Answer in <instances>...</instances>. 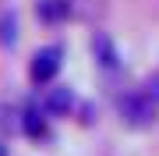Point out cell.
<instances>
[{
  "mask_svg": "<svg viewBox=\"0 0 159 156\" xmlns=\"http://www.w3.org/2000/svg\"><path fill=\"white\" fill-rule=\"evenodd\" d=\"M159 114V99H152V92H127L120 99V117L131 128H148Z\"/></svg>",
  "mask_w": 159,
  "mask_h": 156,
  "instance_id": "obj_1",
  "label": "cell"
},
{
  "mask_svg": "<svg viewBox=\"0 0 159 156\" xmlns=\"http://www.w3.org/2000/svg\"><path fill=\"white\" fill-rule=\"evenodd\" d=\"M60 71V46H43L32 57V78L35 82H50Z\"/></svg>",
  "mask_w": 159,
  "mask_h": 156,
  "instance_id": "obj_2",
  "label": "cell"
},
{
  "mask_svg": "<svg viewBox=\"0 0 159 156\" xmlns=\"http://www.w3.org/2000/svg\"><path fill=\"white\" fill-rule=\"evenodd\" d=\"M71 14V4L67 0H39V18L43 21H60V18Z\"/></svg>",
  "mask_w": 159,
  "mask_h": 156,
  "instance_id": "obj_3",
  "label": "cell"
},
{
  "mask_svg": "<svg viewBox=\"0 0 159 156\" xmlns=\"http://www.w3.org/2000/svg\"><path fill=\"white\" fill-rule=\"evenodd\" d=\"M71 103H74L71 89H50V96H46V110L50 114H67Z\"/></svg>",
  "mask_w": 159,
  "mask_h": 156,
  "instance_id": "obj_4",
  "label": "cell"
},
{
  "mask_svg": "<svg viewBox=\"0 0 159 156\" xmlns=\"http://www.w3.org/2000/svg\"><path fill=\"white\" fill-rule=\"evenodd\" d=\"M25 131H29L32 139H43V135H46V121L35 114V110H29V114H25Z\"/></svg>",
  "mask_w": 159,
  "mask_h": 156,
  "instance_id": "obj_5",
  "label": "cell"
},
{
  "mask_svg": "<svg viewBox=\"0 0 159 156\" xmlns=\"http://www.w3.org/2000/svg\"><path fill=\"white\" fill-rule=\"evenodd\" d=\"M92 46H96V50L102 53V64H106V68H113V64H117V53H113V46H110V43L102 39V35H96V43H92Z\"/></svg>",
  "mask_w": 159,
  "mask_h": 156,
  "instance_id": "obj_6",
  "label": "cell"
},
{
  "mask_svg": "<svg viewBox=\"0 0 159 156\" xmlns=\"http://www.w3.org/2000/svg\"><path fill=\"white\" fill-rule=\"evenodd\" d=\"M0 43H14V18L0 21Z\"/></svg>",
  "mask_w": 159,
  "mask_h": 156,
  "instance_id": "obj_7",
  "label": "cell"
},
{
  "mask_svg": "<svg viewBox=\"0 0 159 156\" xmlns=\"http://www.w3.org/2000/svg\"><path fill=\"white\" fill-rule=\"evenodd\" d=\"M0 156H7V149H4V145H0Z\"/></svg>",
  "mask_w": 159,
  "mask_h": 156,
  "instance_id": "obj_8",
  "label": "cell"
}]
</instances>
